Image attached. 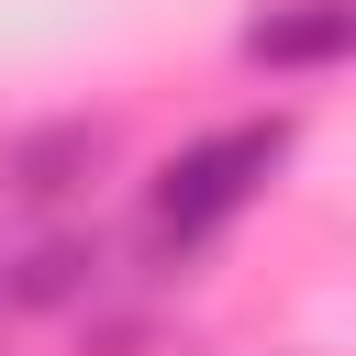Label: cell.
Instances as JSON below:
<instances>
[{
  "label": "cell",
  "instance_id": "cell-1",
  "mask_svg": "<svg viewBox=\"0 0 356 356\" xmlns=\"http://www.w3.org/2000/svg\"><path fill=\"white\" fill-rule=\"evenodd\" d=\"M289 145H300V122L267 111V122H211L178 156H156V178H145V245L156 256H200L222 222H245L267 200V178L289 167Z\"/></svg>",
  "mask_w": 356,
  "mask_h": 356
},
{
  "label": "cell",
  "instance_id": "cell-2",
  "mask_svg": "<svg viewBox=\"0 0 356 356\" xmlns=\"http://www.w3.org/2000/svg\"><path fill=\"white\" fill-rule=\"evenodd\" d=\"M100 167H111V122H100V111H78V122H33V134L0 145V200H22V211H67V200H89Z\"/></svg>",
  "mask_w": 356,
  "mask_h": 356
},
{
  "label": "cell",
  "instance_id": "cell-3",
  "mask_svg": "<svg viewBox=\"0 0 356 356\" xmlns=\"http://www.w3.org/2000/svg\"><path fill=\"white\" fill-rule=\"evenodd\" d=\"M234 44H245V67H267V78H334V67L356 56V0H267Z\"/></svg>",
  "mask_w": 356,
  "mask_h": 356
},
{
  "label": "cell",
  "instance_id": "cell-4",
  "mask_svg": "<svg viewBox=\"0 0 356 356\" xmlns=\"http://www.w3.org/2000/svg\"><path fill=\"white\" fill-rule=\"evenodd\" d=\"M0 289H11V300H44V312H67L78 289H100V245H89V234H44L22 267H0Z\"/></svg>",
  "mask_w": 356,
  "mask_h": 356
}]
</instances>
